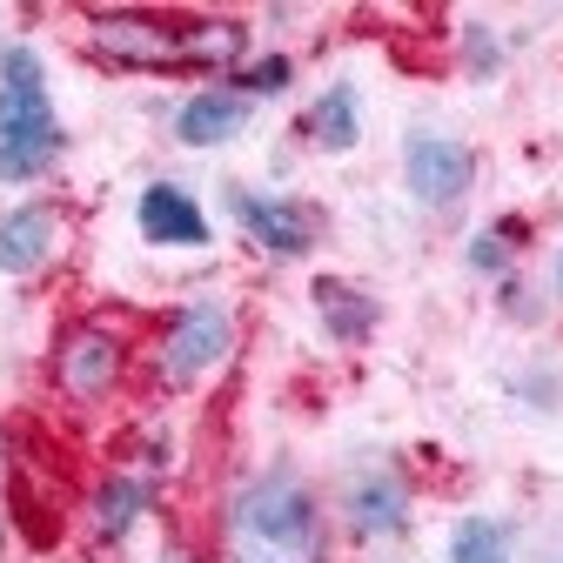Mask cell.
I'll return each mask as SVG.
<instances>
[{
	"label": "cell",
	"mask_w": 563,
	"mask_h": 563,
	"mask_svg": "<svg viewBox=\"0 0 563 563\" xmlns=\"http://www.w3.org/2000/svg\"><path fill=\"white\" fill-rule=\"evenodd\" d=\"M148 504H155V489L141 483V476H108L101 497H95V530H101L108 543H121L141 517H148Z\"/></svg>",
	"instance_id": "13"
},
{
	"label": "cell",
	"mask_w": 563,
	"mask_h": 563,
	"mask_svg": "<svg viewBox=\"0 0 563 563\" xmlns=\"http://www.w3.org/2000/svg\"><path fill=\"white\" fill-rule=\"evenodd\" d=\"M60 121L34 47H0V181H34L60 155Z\"/></svg>",
	"instance_id": "2"
},
{
	"label": "cell",
	"mask_w": 563,
	"mask_h": 563,
	"mask_svg": "<svg viewBox=\"0 0 563 563\" xmlns=\"http://www.w3.org/2000/svg\"><path fill=\"white\" fill-rule=\"evenodd\" d=\"M229 208H235V222L268 249V255H282V262H296V255H309V242H316V222L302 216L296 201H282V195H255V188H229Z\"/></svg>",
	"instance_id": "7"
},
{
	"label": "cell",
	"mask_w": 563,
	"mask_h": 563,
	"mask_svg": "<svg viewBox=\"0 0 563 563\" xmlns=\"http://www.w3.org/2000/svg\"><path fill=\"white\" fill-rule=\"evenodd\" d=\"M242 128H249V101L222 95V88H208V95L175 108V134L188 141V148H222V141H235Z\"/></svg>",
	"instance_id": "10"
},
{
	"label": "cell",
	"mask_w": 563,
	"mask_h": 563,
	"mask_svg": "<svg viewBox=\"0 0 563 563\" xmlns=\"http://www.w3.org/2000/svg\"><path fill=\"white\" fill-rule=\"evenodd\" d=\"M162 563H195V556H188V550H168V556H162Z\"/></svg>",
	"instance_id": "19"
},
{
	"label": "cell",
	"mask_w": 563,
	"mask_h": 563,
	"mask_svg": "<svg viewBox=\"0 0 563 563\" xmlns=\"http://www.w3.org/2000/svg\"><path fill=\"white\" fill-rule=\"evenodd\" d=\"M229 349H235V316H229V302H216V296L181 302V309L168 316V335H162V383H175V389L201 383L208 369L229 356Z\"/></svg>",
	"instance_id": "3"
},
{
	"label": "cell",
	"mask_w": 563,
	"mask_h": 563,
	"mask_svg": "<svg viewBox=\"0 0 563 563\" xmlns=\"http://www.w3.org/2000/svg\"><path fill=\"white\" fill-rule=\"evenodd\" d=\"M489 235H497V242H504V249L517 255V249L530 242V222H523V216H504V222H497V229H489Z\"/></svg>",
	"instance_id": "18"
},
{
	"label": "cell",
	"mask_w": 563,
	"mask_h": 563,
	"mask_svg": "<svg viewBox=\"0 0 563 563\" xmlns=\"http://www.w3.org/2000/svg\"><path fill=\"white\" fill-rule=\"evenodd\" d=\"M60 249V216L47 201H21L14 216H0V275H34Z\"/></svg>",
	"instance_id": "9"
},
{
	"label": "cell",
	"mask_w": 563,
	"mask_h": 563,
	"mask_svg": "<svg viewBox=\"0 0 563 563\" xmlns=\"http://www.w3.org/2000/svg\"><path fill=\"white\" fill-rule=\"evenodd\" d=\"M309 302H316V316L335 342H369L376 335V302L363 289H349V282H335V275H316Z\"/></svg>",
	"instance_id": "11"
},
{
	"label": "cell",
	"mask_w": 563,
	"mask_h": 563,
	"mask_svg": "<svg viewBox=\"0 0 563 563\" xmlns=\"http://www.w3.org/2000/svg\"><path fill=\"white\" fill-rule=\"evenodd\" d=\"M342 517H349V530L369 537V543H376V537H402V530H409V489H402V476H389V470L349 476Z\"/></svg>",
	"instance_id": "8"
},
{
	"label": "cell",
	"mask_w": 563,
	"mask_h": 563,
	"mask_svg": "<svg viewBox=\"0 0 563 563\" xmlns=\"http://www.w3.org/2000/svg\"><path fill=\"white\" fill-rule=\"evenodd\" d=\"M463 47H470V67H476V75H497V41H489V27H463Z\"/></svg>",
	"instance_id": "17"
},
{
	"label": "cell",
	"mask_w": 563,
	"mask_h": 563,
	"mask_svg": "<svg viewBox=\"0 0 563 563\" xmlns=\"http://www.w3.org/2000/svg\"><path fill=\"white\" fill-rule=\"evenodd\" d=\"M450 563H517L510 556V530L497 517H463L450 537Z\"/></svg>",
	"instance_id": "14"
},
{
	"label": "cell",
	"mask_w": 563,
	"mask_h": 563,
	"mask_svg": "<svg viewBox=\"0 0 563 563\" xmlns=\"http://www.w3.org/2000/svg\"><path fill=\"white\" fill-rule=\"evenodd\" d=\"M229 563H322V510L296 470H262L229 504Z\"/></svg>",
	"instance_id": "1"
},
{
	"label": "cell",
	"mask_w": 563,
	"mask_h": 563,
	"mask_svg": "<svg viewBox=\"0 0 563 563\" xmlns=\"http://www.w3.org/2000/svg\"><path fill=\"white\" fill-rule=\"evenodd\" d=\"M470 268H476V275H510V249L483 229V235H470Z\"/></svg>",
	"instance_id": "16"
},
{
	"label": "cell",
	"mask_w": 563,
	"mask_h": 563,
	"mask_svg": "<svg viewBox=\"0 0 563 563\" xmlns=\"http://www.w3.org/2000/svg\"><path fill=\"white\" fill-rule=\"evenodd\" d=\"M556 296H563V255H556Z\"/></svg>",
	"instance_id": "20"
},
{
	"label": "cell",
	"mask_w": 563,
	"mask_h": 563,
	"mask_svg": "<svg viewBox=\"0 0 563 563\" xmlns=\"http://www.w3.org/2000/svg\"><path fill=\"white\" fill-rule=\"evenodd\" d=\"M302 128L322 141L329 155H342V148H356V134H363V114H356V88L349 81H335V88H322L316 95V108L302 114Z\"/></svg>",
	"instance_id": "12"
},
{
	"label": "cell",
	"mask_w": 563,
	"mask_h": 563,
	"mask_svg": "<svg viewBox=\"0 0 563 563\" xmlns=\"http://www.w3.org/2000/svg\"><path fill=\"white\" fill-rule=\"evenodd\" d=\"M402 181H409L416 201L450 208V201L470 195V181H476V155L463 148V141H450V134L416 128V134L402 141Z\"/></svg>",
	"instance_id": "4"
},
{
	"label": "cell",
	"mask_w": 563,
	"mask_h": 563,
	"mask_svg": "<svg viewBox=\"0 0 563 563\" xmlns=\"http://www.w3.org/2000/svg\"><path fill=\"white\" fill-rule=\"evenodd\" d=\"M134 229L141 242H155V249H208V216H201V201L175 181H148L134 201Z\"/></svg>",
	"instance_id": "6"
},
{
	"label": "cell",
	"mask_w": 563,
	"mask_h": 563,
	"mask_svg": "<svg viewBox=\"0 0 563 563\" xmlns=\"http://www.w3.org/2000/svg\"><path fill=\"white\" fill-rule=\"evenodd\" d=\"M121 363H128V349H121V335L101 329V322L67 329L60 349H54V376H60V389L75 396V402H101V396L121 383Z\"/></svg>",
	"instance_id": "5"
},
{
	"label": "cell",
	"mask_w": 563,
	"mask_h": 563,
	"mask_svg": "<svg viewBox=\"0 0 563 563\" xmlns=\"http://www.w3.org/2000/svg\"><path fill=\"white\" fill-rule=\"evenodd\" d=\"M289 75H296L289 54H262L255 67H242V75H235V88H249V95H282V88H289Z\"/></svg>",
	"instance_id": "15"
}]
</instances>
